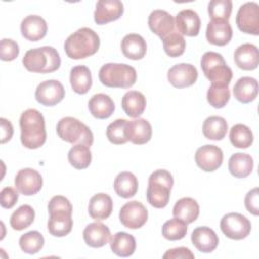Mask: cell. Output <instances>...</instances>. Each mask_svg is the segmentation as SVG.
I'll return each mask as SVG.
<instances>
[{
	"mask_svg": "<svg viewBox=\"0 0 259 259\" xmlns=\"http://www.w3.org/2000/svg\"><path fill=\"white\" fill-rule=\"evenodd\" d=\"M1 124V143L4 144L8 142L13 136V126L9 120L6 118H0Z\"/></svg>",
	"mask_w": 259,
	"mask_h": 259,
	"instance_id": "obj_50",
	"label": "cell"
},
{
	"mask_svg": "<svg viewBox=\"0 0 259 259\" xmlns=\"http://www.w3.org/2000/svg\"><path fill=\"white\" fill-rule=\"evenodd\" d=\"M223 234L232 240H243L251 232V223L239 212L225 214L220 223Z\"/></svg>",
	"mask_w": 259,
	"mask_h": 259,
	"instance_id": "obj_8",
	"label": "cell"
},
{
	"mask_svg": "<svg viewBox=\"0 0 259 259\" xmlns=\"http://www.w3.org/2000/svg\"><path fill=\"white\" fill-rule=\"evenodd\" d=\"M110 249L119 257H130L136 250V239L125 232H117L110 238Z\"/></svg>",
	"mask_w": 259,
	"mask_h": 259,
	"instance_id": "obj_32",
	"label": "cell"
},
{
	"mask_svg": "<svg viewBox=\"0 0 259 259\" xmlns=\"http://www.w3.org/2000/svg\"><path fill=\"white\" fill-rule=\"evenodd\" d=\"M258 188L255 187L251 189L245 196V206L247 210L254 214L258 215L259 214V205H258Z\"/></svg>",
	"mask_w": 259,
	"mask_h": 259,
	"instance_id": "obj_48",
	"label": "cell"
},
{
	"mask_svg": "<svg viewBox=\"0 0 259 259\" xmlns=\"http://www.w3.org/2000/svg\"><path fill=\"white\" fill-rule=\"evenodd\" d=\"M193 246L200 252L210 253L219 245V237L215 232L208 227H197L191 234Z\"/></svg>",
	"mask_w": 259,
	"mask_h": 259,
	"instance_id": "obj_22",
	"label": "cell"
},
{
	"mask_svg": "<svg viewBox=\"0 0 259 259\" xmlns=\"http://www.w3.org/2000/svg\"><path fill=\"white\" fill-rule=\"evenodd\" d=\"M99 81L110 88H130L137 81L136 69L126 64L107 63L98 73Z\"/></svg>",
	"mask_w": 259,
	"mask_h": 259,
	"instance_id": "obj_5",
	"label": "cell"
},
{
	"mask_svg": "<svg viewBox=\"0 0 259 259\" xmlns=\"http://www.w3.org/2000/svg\"><path fill=\"white\" fill-rule=\"evenodd\" d=\"M123 14V4L119 0H99L94 11V21L106 24L118 19Z\"/></svg>",
	"mask_w": 259,
	"mask_h": 259,
	"instance_id": "obj_15",
	"label": "cell"
},
{
	"mask_svg": "<svg viewBox=\"0 0 259 259\" xmlns=\"http://www.w3.org/2000/svg\"><path fill=\"white\" fill-rule=\"evenodd\" d=\"M187 224L179 219H171L164 223L162 227V235L169 241L181 240L186 236Z\"/></svg>",
	"mask_w": 259,
	"mask_h": 259,
	"instance_id": "obj_40",
	"label": "cell"
},
{
	"mask_svg": "<svg viewBox=\"0 0 259 259\" xmlns=\"http://www.w3.org/2000/svg\"><path fill=\"white\" fill-rule=\"evenodd\" d=\"M147 105L145 95L136 90L127 91L121 99V107L123 111L133 118L139 117L145 111Z\"/></svg>",
	"mask_w": 259,
	"mask_h": 259,
	"instance_id": "obj_30",
	"label": "cell"
},
{
	"mask_svg": "<svg viewBox=\"0 0 259 259\" xmlns=\"http://www.w3.org/2000/svg\"><path fill=\"white\" fill-rule=\"evenodd\" d=\"M57 134L65 142L70 144H83L90 147L93 144V134L91 130L79 119L66 116L57 123Z\"/></svg>",
	"mask_w": 259,
	"mask_h": 259,
	"instance_id": "obj_7",
	"label": "cell"
},
{
	"mask_svg": "<svg viewBox=\"0 0 259 259\" xmlns=\"http://www.w3.org/2000/svg\"><path fill=\"white\" fill-rule=\"evenodd\" d=\"M34 209L28 205L23 204L19 206L10 217V226L13 230L21 231L28 228L34 221Z\"/></svg>",
	"mask_w": 259,
	"mask_h": 259,
	"instance_id": "obj_37",
	"label": "cell"
},
{
	"mask_svg": "<svg viewBox=\"0 0 259 259\" xmlns=\"http://www.w3.org/2000/svg\"><path fill=\"white\" fill-rule=\"evenodd\" d=\"M173 217L181 220L185 224L194 222L199 215V205L191 197H182L173 206Z\"/></svg>",
	"mask_w": 259,
	"mask_h": 259,
	"instance_id": "obj_27",
	"label": "cell"
},
{
	"mask_svg": "<svg viewBox=\"0 0 259 259\" xmlns=\"http://www.w3.org/2000/svg\"><path fill=\"white\" fill-rule=\"evenodd\" d=\"M175 24L181 35L196 36L199 33L201 21L194 10L183 9L177 13Z\"/></svg>",
	"mask_w": 259,
	"mask_h": 259,
	"instance_id": "obj_19",
	"label": "cell"
},
{
	"mask_svg": "<svg viewBox=\"0 0 259 259\" xmlns=\"http://www.w3.org/2000/svg\"><path fill=\"white\" fill-rule=\"evenodd\" d=\"M224 154L221 148L214 145H204L196 150V165L205 172H212L221 167Z\"/></svg>",
	"mask_w": 259,
	"mask_h": 259,
	"instance_id": "obj_13",
	"label": "cell"
},
{
	"mask_svg": "<svg viewBox=\"0 0 259 259\" xmlns=\"http://www.w3.org/2000/svg\"><path fill=\"white\" fill-rule=\"evenodd\" d=\"M34 96L38 103L45 106H54L65 97V89L60 81L47 80L37 85Z\"/></svg>",
	"mask_w": 259,
	"mask_h": 259,
	"instance_id": "obj_11",
	"label": "cell"
},
{
	"mask_svg": "<svg viewBox=\"0 0 259 259\" xmlns=\"http://www.w3.org/2000/svg\"><path fill=\"white\" fill-rule=\"evenodd\" d=\"M228 132V123L222 116L212 115L207 117L202 124V133L208 140L221 141Z\"/></svg>",
	"mask_w": 259,
	"mask_h": 259,
	"instance_id": "obj_35",
	"label": "cell"
},
{
	"mask_svg": "<svg viewBox=\"0 0 259 259\" xmlns=\"http://www.w3.org/2000/svg\"><path fill=\"white\" fill-rule=\"evenodd\" d=\"M236 24L238 28L248 34H259V5L256 2H246L240 6Z\"/></svg>",
	"mask_w": 259,
	"mask_h": 259,
	"instance_id": "obj_9",
	"label": "cell"
},
{
	"mask_svg": "<svg viewBox=\"0 0 259 259\" xmlns=\"http://www.w3.org/2000/svg\"><path fill=\"white\" fill-rule=\"evenodd\" d=\"M200 66L204 76L213 85L229 86L231 83L233 73L229 66H227L223 56L215 52H206L200 60Z\"/></svg>",
	"mask_w": 259,
	"mask_h": 259,
	"instance_id": "obj_6",
	"label": "cell"
},
{
	"mask_svg": "<svg viewBox=\"0 0 259 259\" xmlns=\"http://www.w3.org/2000/svg\"><path fill=\"white\" fill-rule=\"evenodd\" d=\"M21 144L27 149L40 148L47 140L44 115L34 108L24 110L19 119Z\"/></svg>",
	"mask_w": 259,
	"mask_h": 259,
	"instance_id": "obj_1",
	"label": "cell"
},
{
	"mask_svg": "<svg viewBox=\"0 0 259 259\" xmlns=\"http://www.w3.org/2000/svg\"><path fill=\"white\" fill-rule=\"evenodd\" d=\"M253 140L252 131L245 124L238 123L230 130V141L236 148L247 149L253 144Z\"/></svg>",
	"mask_w": 259,
	"mask_h": 259,
	"instance_id": "obj_38",
	"label": "cell"
},
{
	"mask_svg": "<svg viewBox=\"0 0 259 259\" xmlns=\"http://www.w3.org/2000/svg\"><path fill=\"white\" fill-rule=\"evenodd\" d=\"M48 210L49 213L55 212V211H67L71 212L73 211V206L68 198L62 195H56L51 198L48 204Z\"/></svg>",
	"mask_w": 259,
	"mask_h": 259,
	"instance_id": "obj_46",
	"label": "cell"
},
{
	"mask_svg": "<svg viewBox=\"0 0 259 259\" xmlns=\"http://www.w3.org/2000/svg\"><path fill=\"white\" fill-rule=\"evenodd\" d=\"M113 202L106 193H97L90 198L88 205L89 215L95 221L106 220L112 212Z\"/></svg>",
	"mask_w": 259,
	"mask_h": 259,
	"instance_id": "obj_24",
	"label": "cell"
},
{
	"mask_svg": "<svg viewBox=\"0 0 259 259\" xmlns=\"http://www.w3.org/2000/svg\"><path fill=\"white\" fill-rule=\"evenodd\" d=\"M25 69L32 73H52L61 66V58L58 51L49 46L28 50L22 59Z\"/></svg>",
	"mask_w": 259,
	"mask_h": 259,
	"instance_id": "obj_3",
	"label": "cell"
},
{
	"mask_svg": "<svg viewBox=\"0 0 259 259\" xmlns=\"http://www.w3.org/2000/svg\"><path fill=\"white\" fill-rule=\"evenodd\" d=\"M121 52L127 59L141 60L147 53V44L144 37L138 33L126 34L120 44Z\"/></svg>",
	"mask_w": 259,
	"mask_h": 259,
	"instance_id": "obj_23",
	"label": "cell"
},
{
	"mask_svg": "<svg viewBox=\"0 0 259 259\" xmlns=\"http://www.w3.org/2000/svg\"><path fill=\"white\" fill-rule=\"evenodd\" d=\"M19 47L16 41L11 38H3L0 42V58L2 61L10 62L17 58Z\"/></svg>",
	"mask_w": 259,
	"mask_h": 259,
	"instance_id": "obj_45",
	"label": "cell"
},
{
	"mask_svg": "<svg viewBox=\"0 0 259 259\" xmlns=\"http://www.w3.org/2000/svg\"><path fill=\"white\" fill-rule=\"evenodd\" d=\"M91 159L90 147L83 144L74 145L68 153L69 163L78 170L86 169L90 165Z\"/></svg>",
	"mask_w": 259,
	"mask_h": 259,
	"instance_id": "obj_36",
	"label": "cell"
},
{
	"mask_svg": "<svg viewBox=\"0 0 259 259\" xmlns=\"http://www.w3.org/2000/svg\"><path fill=\"white\" fill-rule=\"evenodd\" d=\"M231 93L229 86L211 84L207 90L206 98L208 103L214 108H223L230 100Z\"/></svg>",
	"mask_w": 259,
	"mask_h": 259,
	"instance_id": "obj_44",
	"label": "cell"
},
{
	"mask_svg": "<svg viewBox=\"0 0 259 259\" xmlns=\"http://www.w3.org/2000/svg\"><path fill=\"white\" fill-rule=\"evenodd\" d=\"M88 108L90 113L98 119H105L111 116L114 111L113 100L104 93L94 94L88 102Z\"/></svg>",
	"mask_w": 259,
	"mask_h": 259,
	"instance_id": "obj_28",
	"label": "cell"
},
{
	"mask_svg": "<svg viewBox=\"0 0 259 259\" xmlns=\"http://www.w3.org/2000/svg\"><path fill=\"white\" fill-rule=\"evenodd\" d=\"M148 220V210L146 206L138 201L133 200L123 204L119 210L120 223L128 229H140Z\"/></svg>",
	"mask_w": 259,
	"mask_h": 259,
	"instance_id": "obj_10",
	"label": "cell"
},
{
	"mask_svg": "<svg viewBox=\"0 0 259 259\" xmlns=\"http://www.w3.org/2000/svg\"><path fill=\"white\" fill-rule=\"evenodd\" d=\"M254 162L250 155L235 153L229 159V171L236 178H245L253 170Z\"/></svg>",
	"mask_w": 259,
	"mask_h": 259,
	"instance_id": "obj_34",
	"label": "cell"
},
{
	"mask_svg": "<svg viewBox=\"0 0 259 259\" xmlns=\"http://www.w3.org/2000/svg\"><path fill=\"white\" fill-rule=\"evenodd\" d=\"M20 31L24 38L30 41H37L44 38L48 31L46 20L39 15H28L20 24Z\"/></svg>",
	"mask_w": 259,
	"mask_h": 259,
	"instance_id": "obj_18",
	"label": "cell"
},
{
	"mask_svg": "<svg viewBox=\"0 0 259 259\" xmlns=\"http://www.w3.org/2000/svg\"><path fill=\"white\" fill-rule=\"evenodd\" d=\"M232 8L231 0H211L208 2L207 11L211 20H229Z\"/></svg>",
	"mask_w": 259,
	"mask_h": 259,
	"instance_id": "obj_43",
	"label": "cell"
},
{
	"mask_svg": "<svg viewBox=\"0 0 259 259\" xmlns=\"http://www.w3.org/2000/svg\"><path fill=\"white\" fill-rule=\"evenodd\" d=\"M83 239L86 245L92 248H100L110 240V230L98 221L86 226L83 231Z\"/></svg>",
	"mask_w": 259,
	"mask_h": 259,
	"instance_id": "obj_20",
	"label": "cell"
},
{
	"mask_svg": "<svg viewBox=\"0 0 259 259\" xmlns=\"http://www.w3.org/2000/svg\"><path fill=\"white\" fill-rule=\"evenodd\" d=\"M164 259H177V258H183V259H193L194 254L186 247H178L169 249L166 251V253L163 255Z\"/></svg>",
	"mask_w": 259,
	"mask_h": 259,
	"instance_id": "obj_49",
	"label": "cell"
},
{
	"mask_svg": "<svg viewBox=\"0 0 259 259\" xmlns=\"http://www.w3.org/2000/svg\"><path fill=\"white\" fill-rule=\"evenodd\" d=\"M127 139L133 144L143 145L148 143L152 138V126L144 118H138L128 121L126 126Z\"/></svg>",
	"mask_w": 259,
	"mask_h": 259,
	"instance_id": "obj_26",
	"label": "cell"
},
{
	"mask_svg": "<svg viewBox=\"0 0 259 259\" xmlns=\"http://www.w3.org/2000/svg\"><path fill=\"white\" fill-rule=\"evenodd\" d=\"M73 228L72 213L67 211H55L50 213L48 221L49 233L55 237L67 236Z\"/></svg>",
	"mask_w": 259,
	"mask_h": 259,
	"instance_id": "obj_25",
	"label": "cell"
},
{
	"mask_svg": "<svg viewBox=\"0 0 259 259\" xmlns=\"http://www.w3.org/2000/svg\"><path fill=\"white\" fill-rule=\"evenodd\" d=\"M174 184L172 174L165 169H158L154 171L149 177L147 188V200L156 207H165L170 199V193Z\"/></svg>",
	"mask_w": 259,
	"mask_h": 259,
	"instance_id": "obj_4",
	"label": "cell"
},
{
	"mask_svg": "<svg viewBox=\"0 0 259 259\" xmlns=\"http://www.w3.org/2000/svg\"><path fill=\"white\" fill-rule=\"evenodd\" d=\"M148 24L151 31L163 39L174 31L175 19L169 12L162 9H156L149 15Z\"/></svg>",
	"mask_w": 259,
	"mask_h": 259,
	"instance_id": "obj_16",
	"label": "cell"
},
{
	"mask_svg": "<svg viewBox=\"0 0 259 259\" xmlns=\"http://www.w3.org/2000/svg\"><path fill=\"white\" fill-rule=\"evenodd\" d=\"M70 83L74 92L86 94L92 85V76L89 68L83 65L73 67L70 72Z\"/></svg>",
	"mask_w": 259,
	"mask_h": 259,
	"instance_id": "obj_31",
	"label": "cell"
},
{
	"mask_svg": "<svg viewBox=\"0 0 259 259\" xmlns=\"http://www.w3.org/2000/svg\"><path fill=\"white\" fill-rule=\"evenodd\" d=\"M126 126H127V120L118 118L111 122L107 128H106V137L108 141L114 145H121L125 144L127 139L126 134Z\"/></svg>",
	"mask_w": 259,
	"mask_h": 259,
	"instance_id": "obj_42",
	"label": "cell"
},
{
	"mask_svg": "<svg viewBox=\"0 0 259 259\" xmlns=\"http://www.w3.org/2000/svg\"><path fill=\"white\" fill-rule=\"evenodd\" d=\"M235 98L242 103L253 101L258 94V82L252 77H241L233 88Z\"/></svg>",
	"mask_w": 259,
	"mask_h": 259,
	"instance_id": "obj_29",
	"label": "cell"
},
{
	"mask_svg": "<svg viewBox=\"0 0 259 259\" xmlns=\"http://www.w3.org/2000/svg\"><path fill=\"white\" fill-rule=\"evenodd\" d=\"M138 179L132 173L127 171L120 172L114 179L113 187L116 194L122 198H131L136 195L138 191Z\"/></svg>",
	"mask_w": 259,
	"mask_h": 259,
	"instance_id": "obj_33",
	"label": "cell"
},
{
	"mask_svg": "<svg viewBox=\"0 0 259 259\" xmlns=\"http://www.w3.org/2000/svg\"><path fill=\"white\" fill-rule=\"evenodd\" d=\"M162 41L165 53L171 58L180 57L185 51L186 42L183 35H181L179 32H171L165 38H163Z\"/></svg>",
	"mask_w": 259,
	"mask_h": 259,
	"instance_id": "obj_41",
	"label": "cell"
},
{
	"mask_svg": "<svg viewBox=\"0 0 259 259\" xmlns=\"http://www.w3.org/2000/svg\"><path fill=\"white\" fill-rule=\"evenodd\" d=\"M1 206L4 208H11L18 200V192L12 187H4L0 193Z\"/></svg>",
	"mask_w": 259,
	"mask_h": 259,
	"instance_id": "obj_47",
	"label": "cell"
},
{
	"mask_svg": "<svg viewBox=\"0 0 259 259\" xmlns=\"http://www.w3.org/2000/svg\"><path fill=\"white\" fill-rule=\"evenodd\" d=\"M99 46L98 34L89 27H82L67 37L64 49L70 59L80 60L94 55Z\"/></svg>",
	"mask_w": 259,
	"mask_h": 259,
	"instance_id": "obj_2",
	"label": "cell"
},
{
	"mask_svg": "<svg viewBox=\"0 0 259 259\" xmlns=\"http://www.w3.org/2000/svg\"><path fill=\"white\" fill-rule=\"evenodd\" d=\"M205 36L214 46H226L233 36V29L228 20H211L207 23Z\"/></svg>",
	"mask_w": 259,
	"mask_h": 259,
	"instance_id": "obj_17",
	"label": "cell"
},
{
	"mask_svg": "<svg viewBox=\"0 0 259 259\" xmlns=\"http://www.w3.org/2000/svg\"><path fill=\"white\" fill-rule=\"evenodd\" d=\"M198 77L196 68L191 64L180 63L171 67L167 73L168 81L175 88H184L193 85Z\"/></svg>",
	"mask_w": 259,
	"mask_h": 259,
	"instance_id": "obj_14",
	"label": "cell"
},
{
	"mask_svg": "<svg viewBox=\"0 0 259 259\" xmlns=\"http://www.w3.org/2000/svg\"><path fill=\"white\" fill-rule=\"evenodd\" d=\"M14 185L18 192L30 196L36 194L42 186L41 175L32 168L19 170L14 179Z\"/></svg>",
	"mask_w": 259,
	"mask_h": 259,
	"instance_id": "obj_12",
	"label": "cell"
},
{
	"mask_svg": "<svg viewBox=\"0 0 259 259\" xmlns=\"http://www.w3.org/2000/svg\"><path fill=\"white\" fill-rule=\"evenodd\" d=\"M45 239L37 231L27 232L19 238L20 249L27 254H35L44 247Z\"/></svg>",
	"mask_w": 259,
	"mask_h": 259,
	"instance_id": "obj_39",
	"label": "cell"
},
{
	"mask_svg": "<svg viewBox=\"0 0 259 259\" xmlns=\"http://www.w3.org/2000/svg\"><path fill=\"white\" fill-rule=\"evenodd\" d=\"M234 61L236 65L245 71H251L258 67L259 52L253 44H243L239 46L234 53Z\"/></svg>",
	"mask_w": 259,
	"mask_h": 259,
	"instance_id": "obj_21",
	"label": "cell"
}]
</instances>
